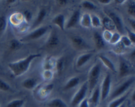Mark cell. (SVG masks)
Wrapping results in <instances>:
<instances>
[{
  "instance_id": "ac0fdd59",
  "label": "cell",
  "mask_w": 135,
  "mask_h": 107,
  "mask_svg": "<svg viewBox=\"0 0 135 107\" xmlns=\"http://www.w3.org/2000/svg\"><path fill=\"white\" fill-rule=\"evenodd\" d=\"M79 82H80V79L79 77H72L67 81V83L65 85V90H69L74 88L79 85Z\"/></svg>"
},
{
  "instance_id": "cb8c5ba5",
  "label": "cell",
  "mask_w": 135,
  "mask_h": 107,
  "mask_svg": "<svg viewBox=\"0 0 135 107\" xmlns=\"http://www.w3.org/2000/svg\"><path fill=\"white\" fill-rule=\"evenodd\" d=\"M25 104V100L23 99H16L9 102L7 104L6 107H22Z\"/></svg>"
},
{
  "instance_id": "74e56055",
  "label": "cell",
  "mask_w": 135,
  "mask_h": 107,
  "mask_svg": "<svg viewBox=\"0 0 135 107\" xmlns=\"http://www.w3.org/2000/svg\"><path fill=\"white\" fill-rule=\"evenodd\" d=\"M53 89H54V85L49 84L45 87V88L44 89L43 91H42V92H43L44 94H45V95H46V94L50 93V92L52 91Z\"/></svg>"
},
{
  "instance_id": "e0dca14e",
  "label": "cell",
  "mask_w": 135,
  "mask_h": 107,
  "mask_svg": "<svg viewBox=\"0 0 135 107\" xmlns=\"http://www.w3.org/2000/svg\"><path fill=\"white\" fill-rule=\"evenodd\" d=\"M49 107H68L67 104L60 99H54L47 103Z\"/></svg>"
},
{
  "instance_id": "83f0119b",
  "label": "cell",
  "mask_w": 135,
  "mask_h": 107,
  "mask_svg": "<svg viewBox=\"0 0 135 107\" xmlns=\"http://www.w3.org/2000/svg\"><path fill=\"white\" fill-rule=\"evenodd\" d=\"M82 6L88 10H94L96 9V5L89 1H84L82 2Z\"/></svg>"
},
{
  "instance_id": "2e32d148",
  "label": "cell",
  "mask_w": 135,
  "mask_h": 107,
  "mask_svg": "<svg viewBox=\"0 0 135 107\" xmlns=\"http://www.w3.org/2000/svg\"><path fill=\"white\" fill-rule=\"evenodd\" d=\"M22 85L24 88L28 90H32L36 85V81L33 78H28L22 81Z\"/></svg>"
},
{
  "instance_id": "f546056e",
  "label": "cell",
  "mask_w": 135,
  "mask_h": 107,
  "mask_svg": "<svg viewBox=\"0 0 135 107\" xmlns=\"http://www.w3.org/2000/svg\"><path fill=\"white\" fill-rule=\"evenodd\" d=\"M128 13L130 15L134 17L135 16V4L134 1H130L128 3V9H127Z\"/></svg>"
},
{
  "instance_id": "5bb4252c",
  "label": "cell",
  "mask_w": 135,
  "mask_h": 107,
  "mask_svg": "<svg viewBox=\"0 0 135 107\" xmlns=\"http://www.w3.org/2000/svg\"><path fill=\"white\" fill-rule=\"evenodd\" d=\"M92 56V54H90V53L84 54L80 55V56L77 58V59H76V66H77L78 67H82V66H83L86 63H87V62L90 59Z\"/></svg>"
},
{
  "instance_id": "d6986e66",
  "label": "cell",
  "mask_w": 135,
  "mask_h": 107,
  "mask_svg": "<svg viewBox=\"0 0 135 107\" xmlns=\"http://www.w3.org/2000/svg\"><path fill=\"white\" fill-rule=\"evenodd\" d=\"M80 25L85 28H89L92 26L91 25V16L88 13H85L80 18Z\"/></svg>"
},
{
  "instance_id": "3957f363",
  "label": "cell",
  "mask_w": 135,
  "mask_h": 107,
  "mask_svg": "<svg viewBox=\"0 0 135 107\" xmlns=\"http://www.w3.org/2000/svg\"><path fill=\"white\" fill-rule=\"evenodd\" d=\"M87 91H88V83L85 82L80 87L79 91L76 92L75 96H73V98L72 99V101H71V104L73 106H77L78 104H80L85 99Z\"/></svg>"
},
{
  "instance_id": "484cf974",
  "label": "cell",
  "mask_w": 135,
  "mask_h": 107,
  "mask_svg": "<svg viewBox=\"0 0 135 107\" xmlns=\"http://www.w3.org/2000/svg\"><path fill=\"white\" fill-rule=\"evenodd\" d=\"M9 46H10L11 50L16 51V50H18V49L21 48V42H20L18 40H17L13 39L10 42Z\"/></svg>"
},
{
  "instance_id": "9c48e42d",
  "label": "cell",
  "mask_w": 135,
  "mask_h": 107,
  "mask_svg": "<svg viewBox=\"0 0 135 107\" xmlns=\"http://www.w3.org/2000/svg\"><path fill=\"white\" fill-rule=\"evenodd\" d=\"M80 18V13L79 10H76L73 13L72 15L70 17L69 20L67 22V25H66V29H69L70 28H72L75 26L78 22L79 21Z\"/></svg>"
},
{
  "instance_id": "836d02e7",
  "label": "cell",
  "mask_w": 135,
  "mask_h": 107,
  "mask_svg": "<svg viewBox=\"0 0 135 107\" xmlns=\"http://www.w3.org/2000/svg\"><path fill=\"white\" fill-rule=\"evenodd\" d=\"M102 38H103V39H104V41L106 40V41H108V42H109L111 38H112V33L110 31H108V30H105V31L103 32V35H102Z\"/></svg>"
},
{
  "instance_id": "603a6c76",
  "label": "cell",
  "mask_w": 135,
  "mask_h": 107,
  "mask_svg": "<svg viewBox=\"0 0 135 107\" xmlns=\"http://www.w3.org/2000/svg\"><path fill=\"white\" fill-rule=\"evenodd\" d=\"M46 16V11L44 9H42L40 10L39 13H38V16H37L36 20L35 22H34V25H33V27H34L36 25H38L39 24H40L42 21H44V18Z\"/></svg>"
},
{
  "instance_id": "4fadbf2b",
  "label": "cell",
  "mask_w": 135,
  "mask_h": 107,
  "mask_svg": "<svg viewBox=\"0 0 135 107\" xmlns=\"http://www.w3.org/2000/svg\"><path fill=\"white\" fill-rule=\"evenodd\" d=\"M94 40L98 49H102L105 46V41L103 39L102 36L98 32H95L94 33Z\"/></svg>"
},
{
  "instance_id": "44dd1931",
  "label": "cell",
  "mask_w": 135,
  "mask_h": 107,
  "mask_svg": "<svg viewBox=\"0 0 135 107\" xmlns=\"http://www.w3.org/2000/svg\"><path fill=\"white\" fill-rule=\"evenodd\" d=\"M127 97V95H123V96L117 98V99L111 102L108 107H119L121 104H123L125 100H126Z\"/></svg>"
},
{
  "instance_id": "bcb514c9",
  "label": "cell",
  "mask_w": 135,
  "mask_h": 107,
  "mask_svg": "<svg viewBox=\"0 0 135 107\" xmlns=\"http://www.w3.org/2000/svg\"><path fill=\"white\" fill-rule=\"evenodd\" d=\"M8 3H13L15 2V0H11V1H7Z\"/></svg>"
},
{
  "instance_id": "277c9868",
  "label": "cell",
  "mask_w": 135,
  "mask_h": 107,
  "mask_svg": "<svg viewBox=\"0 0 135 107\" xmlns=\"http://www.w3.org/2000/svg\"><path fill=\"white\" fill-rule=\"evenodd\" d=\"M111 86H112V78L111 75L108 73L103 81L102 87L100 89V98L102 100H105L109 96Z\"/></svg>"
},
{
  "instance_id": "9a60e30c",
  "label": "cell",
  "mask_w": 135,
  "mask_h": 107,
  "mask_svg": "<svg viewBox=\"0 0 135 107\" xmlns=\"http://www.w3.org/2000/svg\"><path fill=\"white\" fill-rule=\"evenodd\" d=\"M102 25L104 27L105 29V30H108V31L111 32V30H113L115 29L114 23H113L112 20L109 17H104L103 18Z\"/></svg>"
},
{
  "instance_id": "7bdbcfd3",
  "label": "cell",
  "mask_w": 135,
  "mask_h": 107,
  "mask_svg": "<svg viewBox=\"0 0 135 107\" xmlns=\"http://www.w3.org/2000/svg\"><path fill=\"white\" fill-rule=\"evenodd\" d=\"M129 22H130L131 25L132 27H133V29H135V21L134 19H130L129 20Z\"/></svg>"
},
{
  "instance_id": "5b68a950",
  "label": "cell",
  "mask_w": 135,
  "mask_h": 107,
  "mask_svg": "<svg viewBox=\"0 0 135 107\" xmlns=\"http://www.w3.org/2000/svg\"><path fill=\"white\" fill-rule=\"evenodd\" d=\"M134 82V78L131 77L130 79H127L125 82H124L123 84H121V85L119 86L117 89L114 91V92L111 95V99H113L115 98H117L119 96H120L121 95H122L124 92H126L128 89H129V87L133 84V83Z\"/></svg>"
},
{
  "instance_id": "f1b7e54d",
  "label": "cell",
  "mask_w": 135,
  "mask_h": 107,
  "mask_svg": "<svg viewBox=\"0 0 135 107\" xmlns=\"http://www.w3.org/2000/svg\"><path fill=\"white\" fill-rule=\"evenodd\" d=\"M120 40H121L120 34L117 32H115L112 34V36L110 41H109V43L112 44H116L120 42Z\"/></svg>"
},
{
  "instance_id": "b9f144b4",
  "label": "cell",
  "mask_w": 135,
  "mask_h": 107,
  "mask_svg": "<svg viewBox=\"0 0 135 107\" xmlns=\"http://www.w3.org/2000/svg\"><path fill=\"white\" fill-rule=\"evenodd\" d=\"M111 0H99V2L102 4H104V5H107V4L110 3Z\"/></svg>"
},
{
  "instance_id": "ba28073f",
  "label": "cell",
  "mask_w": 135,
  "mask_h": 107,
  "mask_svg": "<svg viewBox=\"0 0 135 107\" xmlns=\"http://www.w3.org/2000/svg\"><path fill=\"white\" fill-rule=\"evenodd\" d=\"M108 17L112 20L113 22L114 23L116 29H117L120 33H123L124 32V26H123V22L122 19L119 16L117 15L114 12L109 11L108 13Z\"/></svg>"
},
{
  "instance_id": "ffe728a7",
  "label": "cell",
  "mask_w": 135,
  "mask_h": 107,
  "mask_svg": "<svg viewBox=\"0 0 135 107\" xmlns=\"http://www.w3.org/2000/svg\"><path fill=\"white\" fill-rule=\"evenodd\" d=\"M73 44L77 48H83L86 46L84 40L80 36H75L71 38Z\"/></svg>"
},
{
  "instance_id": "7c38bea8",
  "label": "cell",
  "mask_w": 135,
  "mask_h": 107,
  "mask_svg": "<svg viewBox=\"0 0 135 107\" xmlns=\"http://www.w3.org/2000/svg\"><path fill=\"white\" fill-rule=\"evenodd\" d=\"M99 58H100V60L102 62V63H104L105 66V67H108L109 69H110L111 71H113V72H115L116 69L115 67V65L113 64V62L110 60L108 58H107L105 55H99Z\"/></svg>"
},
{
  "instance_id": "60d3db41",
  "label": "cell",
  "mask_w": 135,
  "mask_h": 107,
  "mask_svg": "<svg viewBox=\"0 0 135 107\" xmlns=\"http://www.w3.org/2000/svg\"><path fill=\"white\" fill-rule=\"evenodd\" d=\"M79 107H89V104H88V100L87 99H84L81 103L79 104Z\"/></svg>"
},
{
  "instance_id": "30bf717a",
  "label": "cell",
  "mask_w": 135,
  "mask_h": 107,
  "mask_svg": "<svg viewBox=\"0 0 135 107\" xmlns=\"http://www.w3.org/2000/svg\"><path fill=\"white\" fill-rule=\"evenodd\" d=\"M65 16L63 14H59L57 16H55L52 20V22L55 25H57L60 29L63 31H64L65 29Z\"/></svg>"
},
{
  "instance_id": "8fae6325",
  "label": "cell",
  "mask_w": 135,
  "mask_h": 107,
  "mask_svg": "<svg viewBox=\"0 0 135 107\" xmlns=\"http://www.w3.org/2000/svg\"><path fill=\"white\" fill-rule=\"evenodd\" d=\"M59 40L57 34L55 32H52L49 37L47 42V46L50 48L56 47L59 44Z\"/></svg>"
},
{
  "instance_id": "7a4b0ae2",
  "label": "cell",
  "mask_w": 135,
  "mask_h": 107,
  "mask_svg": "<svg viewBox=\"0 0 135 107\" xmlns=\"http://www.w3.org/2000/svg\"><path fill=\"white\" fill-rule=\"evenodd\" d=\"M101 73V66L100 64H96L91 69L89 73V87L90 89L92 90L98 81L99 77Z\"/></svg>"
},
{
  "instance_id": "7dc6e473",
  "label": "cell",
  "mask_w": 135,
  "mask_h": 107,
  "mask_svg": "<svg viewBox=\"0 0 135 107\" xmlns=\"http://www.w3.org/2000/svg\"><path fill=\"white\" fill-rule=\"evenodd\" d=\"M119 107H125V104H124V103H123V104H121V105Z\"/></svg>"
},
{
  "instance_id": "ee69618b",
  "label": "cell",
  "mask_w": 135,
  "mask_h": 107,
  "mask_svg": "<svg viewBox=\"0 0 135 107\" xmlns=\"http://www.w3.org/2000/svg\"><path fill=\"white\" fill-rule=\"evenodd\" d=\"M58 2H59V4L63 5H65V4L67 3V1H58Z\"/></svg>"
},
{
  "instance_id": "ab89813d",
  "label": "cell",
  "mask_w": 135,
  "mask_h": 107,
  "mask_svg": "<svg viewBox=\"0 0 135 107\" xmlns=\"http://www.w3.org/2000/svg\"><path fill=\"white\" fill-rule=\"evenodd\" d=\"M115 45V50L117 52H121L122 51V50H123V49L125 48L121 42H118V43L116 44Z\"/></svg>"
},
{
  "instance_id": "d4e9b609",
  "label": "cell",
  "mask_w": 135,
  "mask_h": 107,
  "mask_svg": "<svg viewBox=\"0 0 135 107\" xmlns=\"http://www.w3.org/2000/svg\"><path fill=\"white\" fill-rule=\"evenodd\" d=\"M55 66H56V69L58 74L61 73L65 67L64 58H60L59 59H58L55 62Z\"/></svg>"
},
{
  "instance_id": "8d00e7d4",
  "label": "cell",
  "mask_w": 135,
  "mask_h": 107,
  "mask_svg": "<svg viewBox=\"0 0 135 107\" xmlns=\"http://www.w3.org/2000/svg\"><path fill=\"white\" fill-rule=\"evenodd\" d=\"M43 77L46 80L51 79L53 77V73L51 70H44L43 73Z\"/></svg>"
},
{
  "instance_id": "7402d4cb",
  "label": "cell",
  "mask_w": 135,
  "mask_h": 107,
  "mask_svg": "<svg viewBox=\"0 0 135 107\" xmlns=\"http://www.w3.org/2000/svg\"><path fill=\"white\" fill-rule=\"evenodd\" d=\"M100 99V89L99 87L96 88L94 91L93 94L92 95V96L90 98V102L92 104H96L99 103Z\"/></svg>"
},
{
  "instance_id": "52a82bcc",
  "label": "cell",
  "mask_w": 135,
  "mask_h": 107,
  "mask_svg": "<svg viewBox=\"0 0 135 107\" xmlns=\"http://www.w3.org/2000/svg\"><path fill=\"white\" fill-rule=\"evenodd\" d=\"M133 70L132 66H131L130 63L128 62L126 59L123 58L122 57L120 58V63H119V77H123L126 76L128 74L130 73Z\"/></svg>"
},
{
  "instance_id": "f35d334b",
  "label": "cell",
  "mask_w": 135,
  "mask_h": 107,
  "mask_svg": "<svg viewBox=\"0 0 135 107\" xmlns=\"http://www.w3.org/2000/svg\"><path fill=\"white\" fill-rule=\"evenodd\" d=\"M54 67V65L52 64V62L51 59H48L47 62H46L44 65V69L45 70H51Z\"/></svg>"
},
{
  "instance_id": "e575fe53",
  "label": "cell",
  "mask_w": 135,
  "mask_h": 107,
  "mask_svg": "<svg viewBox=\"0 0 135 107\" xmlns=\"http://www.w3.org/2000/svg\"><path fill=\"white\" fill-rule=\"evenodd\" d=\"M127 29V31L128 33V38H129V40H131V42H132L133 44H135V33L134 32L131 31L129 29H128L127 28H126Z\"/></svg>"
},
{
  "instance_id": "d6a6232c",
  "label": "cell",
  "mask_w": 135,
  "mask_h": 107,
  "mask_svg": "<svg viewBox=\"0 0 135 107\" xmlns=\"http://www.w3.org/2000/svg\"><path fill=\"white\" fill-rule=\"evenodd\" d=\"M120 42L123 44V46L125 47H129V46H131L133 44L131 42V40H129V38L127 36H122L121 37V40H120Z\"/></svg>"
},
{
  "instance_id": "1f68e13d",
  "label": "cell",
  "mask_w": 135,
  "mask_h": 107,
  "mask_svg": "<svg viewBox=\"0 0 135 107\" xmlns=\"http://www.w3.org/2000/svg\"><path fill=\"white\" fill-rule=\"evenodd\" d=\"M10 89V85L5 81H4L3 80L0 79V90L3 91H9Z\"/></svg>"
},
{
  "instance_id": "8992f818",
  "label": "cell",
  "mask_w": 135,
  "mask_h": 107,
  "mask_svg": "<svg viewBox=\"0 0 135 107\" xmlns=\"http://www.w3.org/2000/svg\"><path fill=\"white\" fill-rule=\"evenodd\" d=\"M47 30H48V27L47 26H41V27L38 28L36 30L32 31L30 34H28L26 36H25V38L26 40L38 39V38L43 36L47 32Z\"/></svg>"
},
{
  "instance_id": "4dcf8cb0",
  "label": "cell",
  "mask_w": 135,
  "mask_h": 107,
  "mask_svg": "<svg viewBox=\"0 0 135 107\" xmlns=\"http://www.w3.org/2000/svg\"><path fill=\"white\" fill-rule=\"evenodd\" d=\"M7 18L5 16L0 17V32H2L6 29Z\"/></svg>"
},
{
  "instance_id": "f6af8a7d",
  "label": "cell",
  "mask_w": 135,
  "mask_h": 107,
  "mask_svg": "<svg viewBox=\"0 0 135 107\" xmlns=\"http://www.w3.org/2000/svg\"><path fill=\"white\" fill-rule=\"evenodd\" d=\"M115 2L117 4H121L125 2V1L124 0H117V1H115Z\"/></svg>"
},
{
  "instance_id": "6da1fadb",
  "label": "cell",
  "mask_w": 135,
  "mask_h": 107,
  "mask_svg": "<svg viewBox=\"0 0 135 107\" xmlns=\"http://www.w3.org/2000/svg\"><path fill=\"white\" fill-rule=\"evenodd\" d=\"M40 54H33L28 55L26 58L16 62H11L8 64V67L15 77L20 76L25 73L28 70L33 59L40 57Z\"/></svg>"
},
{
  "instance_id": "c3c4849f",
  "label": "cell",
  "mask_w": 135,
  "mask_h": 107,
  "mask_svg": "<svg viewBox=\"0 0 135 107\" xmlns=\"http://www.w3.org/2000/svg\"><path fill=\"white\" fill-rule=\"evenodd\" d=\"M103 107H105V106H103Z\"/></svg>"
},
{
  "instance_id": "4316f807",
  "label": "cell",
  "mask_w": 135,
  "mask_h": 107,
  "mask_svg": "<svg viewBox=\"0 0 135 107\" xmlns=\"http://www.w3.org/2000/svg\"><path fill=\"white\" fill-rule=\"evenodd\" d=\"M91 25L94 27H100L102 25V22L100 18L96 15H92L91 17Z\"/></svg>"
},
{
  "instance_id": "d590c367",
  "label": "cell",
  "mask_w": 135,
  "mask_h": 107,
  "mask_svg": "<svg viewBox=\"0 0 135 107\" xmlns=\"http://www.w3.org/2000/svg\"><path fill=\"white\" fill-rule=\"evenodd\" d=\"M23 16L25 17V20H26L27 22H30V20L32 18V14L31 12L28 10H25L23 13Z\"/></svg>"
}]
</instances>
